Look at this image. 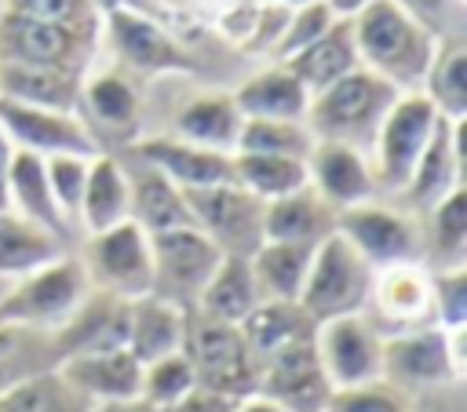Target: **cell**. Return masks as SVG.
I'll use <instances>...</instances> for the list:
<instances>
[{
  "instance_id": "6da1fadb",
  "label": "cell",
  "mask_w": 467,
  "mask_h": 412,
  "mask_svg": "<svg viewBox=\"0 0 467 412\" xmlns=\"http://www.w3.org/2000/svg\"><path fill=\"white\" fill-rule=\"evenodd\" d=\"M350 26L365 69H372L398 91H420L423 73L438 47V33H431L394 0L365 4L361 11L350 15Z\"/></svg>"
},
{
  "instance_id": "7a4b0ae2",
  "label": "cell",
  "mask_w": 467,
  "mask_h": 412,
  "mask_svg": "<svg viewBox=\"0 0 467 412\" xmlns=\"http://www.w3.org/2000/svg\"><path fill=\"white\" fill-rule=\"evenodd\" d=\"M398 95L401 91L394 84H387L372 69L358 66L347 77H339L336 84L310 95L303 124L310 128L314 139H336V142H347V146H358L368 153L376 128Z\"/></svg>"
},
{
  "instance_id": "3957f363",
  "label": "cell",
  "mask_w": 467,
  "mask_h": 412,
  "mask_svg": "<svg viewBox=\"0 0 467 412\" xmlns=\"http://www.w3.org/2000/svg\"><path fill=\"white\" fill-rule=\"evenodd\" d=\"M91 295L88 270L77 255H58L47 266L18 277L0 299V324L22 332H58Z\"/></svg>"
},
{
  "instance_id": "277c9868",
  "label": "cell",
  "mask_w": 467,
  "mask_h": 412,
  "mask_svg": "<svg viewBox=\"0 0 467 412\" xmlns=\"http://www.w3.org/2000/svg\"><path fill=\"white\" fill-rule=\"evenodd\" d=\"M463 335L460 328H412L398 335H383V379L398 390H431V386H456L467 376L463 357Z\"/></svg>"
},
{
  "instance_id": "5b68a950",
  "label": "cell",
  "mask_w": 467,
  "mask_h": 412,
  "mask_svg": "<svg viewBox=\"0 0 467 412\" xmlns=\"http://www.w3.org/2000/svg\"><path fill=\"white\" fill-rule=\"evenodd\" d=\"M368 284H372V266L361 259V252L343 233H328L321 244H314L299 306L314 317V324L343 314H361L368 299Z\"/></svg>"
},
{
  "instance_id": "8992f818",
  "label": "cell",
  "mask_w": 467,
  "mask_h": 412,
  "mask_svg": "<svg viewBox=\"0 0 467 412\" xmlns=\"http://www.w3.org/2000/svg\"><path fill=\"white\" fill-rule=\"evenodd\" d=\"M438 109L431 106V98L423 91H401L390 109L383 113L376 139L368 146V160H372V175L376 186L387 193H401L434 124H438Z\"/></svg>"
},
{
  "instance_id": "52a82bcc",
  "label": "cell",
  "mask_w": 467,
  "mask_h": 412,
  "mask_svg": "<svg viewBox=\"0 0 467 412\" xmlns=\"http://www.w3.org/2000/svg\"><path fill=\"white\" fill-rule=\"evenodd\" d=\"M182 354L193 365L197 386H208V390L226 394L234 401L255 394L259 365H255V357H252L237 324H223V321L190 314Z\"/></svg>"
},
{
  "instance_id": "ba28073f",
  "label": "cell",
  "mask_w": 467,
  "mask_h": 412,
  "mask_svg": "<svg viewBox=\"0 0 467 412\" xmlns=\"http://www.w3.org/2000/svg\"><path fill=\"white\" fill-rule=\"evenodd\" d=\"M84 270L91 288L113 295V299H142L153 292V252H150V233L124 219L109 230L88 233V252H84Z\"/></svg>"
},
{
  "instance_id": "9c48e42d",
  "label": "cell",
  "mask_w": 467,
  "mask_h": 412,
  "mask_svg": "<svg viewBox=\"0 0 467 412\" xmlns=\"http://www.w3.org/2000/svg\"><path fill=\"white\" fill-rule=\"evenodd\" d=\"M150 252H153V292L179 310L193 314L208 277L215 273L223 252L212 237H204L197 226H175L150 233Z\"/></svg>"
},
{
  "instance_id": "30bf717a",
  "label": "cell",
  "mask_w": 467,
  "mask_h": 412,
  "mask_svg": "<svg viewBox=\"0 0 467 412\" xmlns=\"http://www.w3.org/2000/svg\"><path fill=\"white\" fill-rule=\"evenodd\" d=\"M361 314L379 335H398L434 324V273L427 270L423 259L372 270V284Z\"/></svg>"
},
{
  "instance_id": "8fae6325",
  "label": "cell",
  "mask_w": 467,
  "mask_h": 412,
  "mask_svg": "<svg viewBox=\"0 0 467 412\" xmlns=\"http://www.w3.org/2000/svg\"><path fill=\"white\" fill-rule=\"evenodd\" d=\"M95 47H99V33L0 11V62L51 66V69H69L88 77Z\"/></svg>"
},
{
  "instance_id": "7c38bea8",
  "label": "cell",
  "mask_w": 467,
  "mask_h": 412,
  "mask_svg": "<svg viewBox=\"0 0 467 412\" xmlns=\"http://www.w3.org/2000/svg\"><path fill=\"white\" fill-rule=\"evenodd\" d=\"M117 55V62L128 73L139 77H164V73H197V58L150 15H139L131 7H113L102 15V33Z\"/></svg>"
},
{
  "instance_id": "4fadbf2b",
  "label": "cell",
  "mask_w": 467,
  "mask_h": 412,
  "mask_svg": "<svg viewBox=\"0 0 467 412\" xmlns=\"http://www.w3.org/2000/svg\"><path fill=\"white\" fill-rule=\"evenodd\" d=\"M193 226L219 244L223 255H252L263 244V201L237 182L182 190Z\"/></svg>"
},
{
  "instance_id": "5bb4252c",
  "label": "cell",
  "mask_w": 467,
  "mask_h": 412,
  "mask_svg": "<svg viewBox=\"0 0 467 412\" xmlns=\"http://www.w3.org/2000/svg\"><path fill=\"white\" fill-rule=\"evenodd\" d=\"M336 233H343L372 270L423 259L420 222L412 215H405L398 208H387V204H376V201L339 208L336 211Z\"/></svg>"
},
{
  "instance_id": "9a60e30c",
  "label": "cell",
  "mask_w": 467,
  "mask_h": 412,
  "mask_svg": "<svg viewBox=\"0 0 467 412\" xmlns=\"http://www.w3.org/2000/svg\"><path fill=\"white\" fill-rule=\"evenodd\" d=\"M314 350L332 390L383 379V335L368 324L365 314L321 321L314 332Z\"/></svg>"
},
{
  "instance_id": "2e32d148",
  "label": "cell",
  "mask_w": 467,
  "mask_h": 412,
  "mask_svg": "<svg viewBox=\"0 0 467 412\" xmlns=\"http://www.w3.org/2000/svg\"><path fill=\"white\" fill-rule=\"evenodd\" d=\"M77 117L88 124V131L99 142V149H102V139H109V142H117L124 149L135 139H142V95L131 84V77L120 73V69H106V73L84 77Z\"/></svg>"
},
{
  "instance_id": "e0dca14e",
  "label": "cell",
  "mask_w": 467,
  "mask_h": 412,
  "mask_svg": "<svg viewBox=\"0 0 467 412\" xmlns=\"http://www.w3.org/2000/svg\"><path fill=\"white\" fill-rule=\"evenodd\" d=\"M0 128L18 149L55 157V153H73V157H99V142L91 139L88 124L77 113L66 109H47V106H26L0 98Z\"/></svg>"
},
{
  "instance_id": "ac0fdd59",
  "label": "cell",
  "mask_w": 467,
  "mask_h": 412,
  "mask_svg": "<svg viewBox=\"0 0 467 412\" xmlns=\"http://www.w3.org/2000/svg\"><path fill=\"white\" fill-rule=\"evenodd\" d=\"M306 175H310V190L336 211L376 201L379 193L368 153L336 139H314V149L306 157Z\"/></svg>"
},
{
  "instance_id": "d6986e66",
  "label": "cell",
  "mask_w": 467,
  "mask_h": 412,
  "mask_svg": "<svg viewBox=\"0 0 467 412\" xmlns=\"http://www.w3.org/2000/svg\"><path fill=\"white\" fill-rule=\"evenodd\" d=\"M463 128H467V117L463 120H449V117H438L401 197L412 211H431L445 193H452L456 186H463Z\"/></svg>"
},
{
  "instance_id": "ffe728a7",
  "label": "cell",
  "mask_w": 467,
  "mask_h": 412,
  "mask_svg": "<svg viewBox=\"0 0 467 412\" xmlns=\"http://www.w3.org/2000/svg\"><path fill=\"white\" fill-rule=\"evenodd\" d=\"M255 394L274 397L288 412H325L332 383L325 379V368L317 361L314 339L288 346L266 361H259V383Z\"/></svg>"
},
{
  "instance_id": "44dd1931",
  "label": "cell",
  "mask_w": 467,
  "mask_h": 412,
  "mask_svg": "<svg viewBox=\"0 0 467 412\" xmlns=\"http://www.w3.org/2000/svg\"><path fill=\"white\" fill-rule=\"evenodd\" d=\"M128 153L139 157V160H146L150 168H157L179 190H201V186L234 182V153L204 149V146H193V142H186L179 135L135 139L128 146Z\"/></svg>"
},
{
  "instance_id": "7402d4cb",
  "label": "cell",
  "mask_w": 467,
  "mask_h": 412,
  "mask_svg": "<svg viewBox=\"0 0 467 412\" xmlns=\"http://www.w3.org/2000/svg\"><path fill=\"white\" fill-rule=\"evenodd\" d=\"M55 372L91 405L135 401L139 386H142V365L131 357L128 346L95 350V354H73Z\"/></svg>"
},
{
  "instance_id": "603a6c76",
  "label": "cell",
  "mask_w": 467,
  "mask_h": 412,
  "mask_svg": "<svg viewBox=\"0 0 467 412\" xmlns=\"http://www.w3.org/2000/svg\"><path fill=\"white\" fill-rule=\"evenodd\" d=\"M124 175H128V215L146 233L193 226L182 190L171 179H164L157 168H150L146 160L131 157V164H124Z\"/></svg>"
},
{
  "instance_id": "cb8c5ba5",
  "label": "cell",
  "mask_w": 467,
  "mask_h": 412,
  "mask_svg": "<svg viewBox=\"0 0 467 412\" xmlns=\"http://www.w3.org/2000/svg\"><path fill=\"white\" fill-rule=\"evenodd\" d=\"M241 124L244 117L234 102V91H197L175 109V135L219 153H234Z\"/></svg>"
},
{
  "instance_id": "d4e9b609",
  "label": "cell",
  "mask_w": 467,
  "mask_h": 412,
  "mask_svg": "<svg viewBox=\"0 0 467 412\" xmlns=\"http://www.w3.org/2000/svg\"><path fill=\"white\" fill-rule=\"evenodd\" d=\"M328 233H336V208L325 204L310 186L263 204V241L314 248Z\"/></svg>"
},
{
  "instance_id": "484cf974",
  "label": "cell",
  "mask_w": 467,
  "mask_h": 412,
  "mask_svg": "<svg viewBox=\"0 0 467 412\" xmlns=\"http://www.w3.org/2000/svg\"><path fill=\"white\" fill-rule=\"evenodd\" d=\"M7 208L18 211L29 222L51 230L62 241H69V233H73L69 230V219L55 204L44 157L40 153H29V149H18V146L11 153V171H7Z\"/></svg>"
},
{
  "instance_id": "4316f807",
  "label": "cell",
  "mask_w": 467,
  "mask_h": 412,
  "mask_svg": "<svg viewBox=\"0 0 467 412\" xmlns=\"http://www.w3.org/2000/svg\"><path fill=\"white\" fill-rule=\"evenodd\" d=\"M190 314L161 295H142L128 303V350L139 365L182 350Z\"/></svg>"
},
{
  "instance_id": "83f0119b",
  "label": "cell",
  "mask_w": 467,
  "mask_h": 412,
  "mask_svg": "<svg viewBox=\"0 0 467 412\" xmlns=\"http://www.w3.org/2000/svg\"><path fill=\"white\" fill-rule=\"evenodd\" d=\"M234 102L241 109V117H266V120H303L306 106H310V91L303 88V80L285 66L274 62L259 73H252L237 91Z\"/></svg>"
},
{
  "instance_id": "f1b7e54d",
  "label": "cell",
  "mask_w": 467,
  "mask_h": 412,
  "mask_svg": "<svg viewBox=\"0 0 467 412\" xmlns=\"http://www.w3.org/2000/svg\"><path fill=\"white\" fill-rule=\"evenodd\" d=\"M237 328H241L255 365L274 357V354H281V350H288V346L310 343L314 332H317L314 317L299 303H285V299H263Z\"/></svg>"
},
{
  "instance_id": "f546056e",
  "label": "cell",
  "mask_w": 467,
  "mask_h": 412,
  "mask_svg": "<svg viewBox=\"0 0 467 412\" xmlns=\"http://www.w3.org/2000/svg\"><path fill=\"white\" fill-rule=\"evenodd\" d=\"M285 66L303 80V88L310 95L321 91V88H328V84H336L350 69H358L361 58H358L350 18H336L314 44H306L303 51H296L292 58H285Z\"/></svg>"
},
{
  "instance_id": "4dcf8cb0",
  "label": "cell",
  "mask_w": 467,
  "mask_h": 412,
  "mask_svg": "<svg viewBox=\"0 0 467 412\" xmlns=\"http://www.w3.org/2000/svg\"><path fill=\"white\" fill-rule=\"evenodd\" d=\"M80 84H84V77L80 73H69V69L0 62V98H11V102L77 113Z\"/></svg>"
},
{
  "instance_id": "1f68e13d",
  "label": "cell",
  "mask_w": 467,
  "mask_h": 412,
  "mask_svg": "<svg viewBox=\"0 0 467 412\" xmlns=\"http://www.w3.org/2000/svg\"><path fill=\"white\" fill-rule=\"evenodd\" d=\"M259 303H263V295L255 288L248 255H223L219 266H215V273L208 277V284H204L193 314L212 317V321H223V324H241Z\"/></svg>"
},
{
  "instance_id": "d6a6232c",
  "label": "cell",
  "mask_w": 467,
  "mask_h": 412,
  "mask_svg": "<svg viewBox=\"0 0 467 412\" xmlns=\"http://www.w3.org/2000/svg\"><path fill=\"white\" fill-rule=\"evenodd\" d=\"M77 219L84 222L88 233H99V230H109V226L131 219L128 215V175H124L120 157H113V153L91 157Z\"/></svg>"
},
{
  "instance_id": "836d02e7",
  "label": "cell",
  "mask_w": 467,
  "mask_h": 412,
  "mask_svg": "<svg viewBox=\"0 0 467 412\" xmlns=\"http://www.w3.org/2000/svg\"><path fill=\"white\" fill-rule=\"evenodd\" d=\"M62 237H55L51 230L22 219L18 211L4 208L0 211V277H26L40 266H47L51 259L62 255Z\"/></svg>"
},
{
  "instance_id": "e575fe53",
  "label": "cell",
  "mask_w": 467,
  "mask_h": 412,
  "mask_svg": "<svg viewBox=\"0 0 467 412\" xmlns=\"http://www.w3.org/2000/svg\"><path fill=\"white\" fill-rule=\"evenodd\" d=\"M310 255L314 248L306 244H281V241H263L252 255V277L263 299H285V303H299L306 270H310Z\"/></svg>"
},
{
  "instance_id": "d590c367",
  "label": "cell",
  "mask_w": 467,
  "mask_h": 412,
  "mask_svg": "<svg viewBox=\"0 0 467 412\" xmlns=\"http://www.w3.org/2000/svg\"><path fill=\"white\" fill-rule=\"evenodd\" d=\"M420 91L431 98V106L441 117L449 120L467 117V44L463 36H438V47L423 73Z\"/></svg>"
},
{
  "instance_id": "8d00e7d4",
  "label": "cell",
  "mask_w": 467,
  "mask_h": 412,
  "mask_svg": "<svg viewBox=\"0 0 467 412\" xmlns=\"http://www.w3.org/2000/svg\"><path fill=\"white\" fill-rule=\"evenodd\" d=\"M234 182L255 193L263 204L310 186L306 160L277 153H234Z\"/></svg>"
},
{
  "instance_id": "74e56055",
  "label": "cell",
  "mask_w": 467,
  "mask_h": 412,
  "mask_svg": "<svg viewBox=\"0 0 467 412\" xmlns=\"http://www.w3.org/2000/svg\"><path fill=\"white\" fill-rule=\"evenodd\" d=\"M423 215L431 219L423 237V255L438 270L463 266L467 263V190L456 186Z\"/></svg>"
},
{
  "instance_id": "f35d334b",
  "label": "cell",
  "mask_w": 467,
  "mask_h": 412,
  "mask_svg": "<svg viewBox=\"0 0 467 412\" xmlns=\"http://www.w3.org/2000/svg\"><path fill=\"white\" fill-rule=\"evenodd\" d=\"M0 412H95L55 368L26 376L0 390Z\"/></svg>"
},
{
  "instance_id": "ab89813d",
  "label": "cell",
  "mask_w": 467,
  "mask_h": 412,
  "mask_svg": "<svg viewBox=\"0 0 467 412\" xmlns=\"http://www.w3.org/2000/svg\"><path fill=\"white\" fill-rule=\"evenodd\" d=\"M314 149V135L303 120H266V117H244L234 153H277V157H299L306 160Z\"/></svg>"
},
{
  "instance_id": "60d3db41",
  "label": "cell",
  "mask_w": 467,
  "mask_h": 412,
  "mask_svg": "<svg viewBox=\"0 0 467 412\" xmlns=\"http://www.w3.org/2000/svg\"><path fill=\"white\" fill-rule=\"evenodd\" d=\"M197 386L193 365L182 350L164 354L150 365H142V386H139V401H146L150 408H168L171 401H179L182 394H190Z\"/></svg>"
},
{
  "instance_id": "b9f144b4",
  "label": "cell",
  "mask_w": 467,
  "mask_h": 412,
  "mask_svg": "<svg viewBox=\"0 0 467 412\" xmlns=\"http://www.w3.org/2000/svg\"><path fill=\"white\" fill-rule=\"evenodd\" d=\"M4 11L36 18V22H55L69 29H88L102 33V15L95 11L91 0H4Z\"/></svg>"
},
{
  "instance_id": "7bdbcfd3",
  "label": "cell",
  "mask_w": 467,
  "mask_h": 412,
  "mask_svg": "<svg viewBox=\"0 0 467 412\" xmlns=\"http://www.w3.org/2000/svg\"><path fill=\"white\" fill-rule=\"evenodd\" d=\"M336 18H339V15H336L325 0H303L299 7H292V18H288V26H285L281 40L274 44L270 58H274V62L292 58L296 51H303L306 44H314V40H317V36H321Z\"/></svg>"
},
{
  "instance_id": "ee69618b",
  "label": "cell",
  "mask_w": 467,
  "mask_h": 412,
  "mask_svg": "<svg viewBox=\"0 0 467 412\" xmlns=\"http://www.w3.org/2000/svg\"><path fill=\"white\" fill-rule=\"evenodd\" d=\"M325 412H409V405H405V394L394 383L376 379V383L332 390Z\"/></svg>"
},
{
  "instance_id": "f6af8a7d",
  "label": "cell",
  "mask_w": 467,
  "mask_h": 412,
  "mask_svg": "<svg viewBox=\"0 0 467 412\" xmlns=\"http://www.w3.org/2000/svg\"><path fill=\"white\" fill-rule=\"evenodd\" d=\"M88 164H91V157H73V153L44 157V168H47V182H51L55 204L62 208V215H66L69 222L77 219V208H80V193H84V179H88Z\"/></svg>"
},
{
  "instance_id": "bcb514c9",
  "label": "cell",
  "mask_w": 467,
  "mask_h": 412,
  "mask_svg": "<svg viewBox=\"0 0 467 412\" xmlns=\"http://www.w3.org/2000/svg\"><path fill=\"white\" fill-rule=\"evenodd\" d=\"M431 273H434V324L441 328L467 324V266H449Z\"/></svg>"
},
{
  "instance_id": "7dc6e473",
  "label": "cell",
  "mask_w": 467,
  "mask_h": 412,
  "mask_svg": "<svg viewBox=\"0 0 467 412\" xmlns=\"http://www.w3.org/2000/svg\"><path fill=\"white\" fill-rule=\"evenodd\" d=\"M288 18H292V4H285V0H259L252 33H248V40L241 44V51H244V55H270L274 44L281 40Z\"/></svg>"
},
{
  "instance_id": "c3c4849f",
  "label": "cell",
  "mask_w": 467,
  "mask_h": 412,
  "mask_svg": "<svg viewBox=\"0 0 467 412\" xmlns=\"http://www.w3.org/2000/svg\"><path fill=\"white\" fill-rule=\"evenodd\" d=\"M394 4L405 7L431 33H438V36H460V33H452V18L460 15L463 0H394Z\"/></svg>"
},
{
  "instance_id": "681fc988",
  "label": "cell",
  "mask_w": 467,
  "mask_h": 412,
  "mask_svg": "<svg viewBox=\"0 0 467 412\" xmlns=\"http://www.w3.org/2000/svg\"><path fill=\"white\" fill-rule=\"evenodd\" d=\"M237 401L226 397V394H215L208 386H193L190 394H182L179 401H171L168 408H157V412H234Z\"/></svg>"
},
{
  "instance_id": "f907efd6",
  "label": "cell",
  "mask_w": 467,
  "mask_h": 412,
  "mask_svg": "<svg viewBox=\"0 0 467 412\" xmlns=\"http://www.w3.org/2000/svg\"><path fill=\"white\" fill-rule=\"evenodd\" d=\"M255 11H259V4H255V0H241V4L226 7V11H223V18H219V29H223V36H226V40H234V44L241 47V44L248 40V33H252Z\"/></svg>"
},
{
  "instance_id": "816d5d0a",
  "label": "cell",
  "mask_w": 467,
  "mask_h": 412,
  "mask_svg": "<svg viewBox=\"0 0 467 412\" xmlns=\"http://www.w3.org/2000/svg\"><path fill=\"white\" fill-rule=\"evenodd\" d=\"M11 153H15V142H11L7 131L0 128V211L7 208V171H11Z\"/></svg>"
},
{
  "instance_id": "f5cc1de1",
  "label": "cell",
  "mask_w": 467,
  "mask_h": 412,
  "mask_svg": "<svg viewBox=\"0 0 467 412\" xmlns=\"http://www.w3.org/2000/svg\"><path fill=\"white\" fill-rule=\"evenodd\" d=\"M234 412H288L285 405H277L274 397H266V394H248V397H241L237 401V408Z\"/></svg>"
},
{
  "instance_id": "db71d44e",
  "label": "cell",
  "mask_w": 467,
  "mask_h": 412,
  "mask_svg": "<svg viewBox=\"0 0 467 412\" xmlns=\"http://www.w3.org/2000/svg\"><path fill=\"white\" fill-rule=\"evenodd\" d=\"M95 412H157V408H150L146 401H113V405H95Z\"/></svg>"
},
{
  "instance_id": "11a10c76",
  "label": "cell",
  "mask_w": 467,
  "mask_h": 412,
  "mask_svg": "<svg viewBox=\"0 0 467 412\" xmlns=\"http://www.w3.org/2000/svg\"><path fill=\"white\" fill-rule=\"evenodd\" d=\"M325 4H328L339 18H350L354 11H361V7H365V4H372V0H325Z\"/></svg>"
},
{
  "instance_id": "9f6ffc18",
  "label": "cell",
  "mask_w": 467,
  "mask_h": 412,
  "mask_svg": "<svg viewBox=\"0 0 467 412\" xmlns=\"http://www.w3.org/2000/svg\"><path fill=\"white\" fill-rule=\"evenodd\" d=\"M91 4H95V11H99V15H106V11H113V7H120L124 0H91Z\"/></svg>"
}]
</instances>
